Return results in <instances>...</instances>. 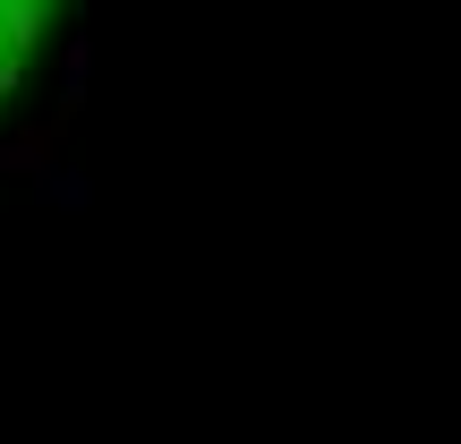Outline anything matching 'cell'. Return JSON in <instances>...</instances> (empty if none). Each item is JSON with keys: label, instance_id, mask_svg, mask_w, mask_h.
<instances>
[{"label": "cell", "instance_id": "6da1fadb", "mask_svg": "<svg viewBox=\"0 0 461 444\" xmlns=\"http://www.w3.org/2000/svg\"><path fill=\"white\" fill-rule=\"evenodd\" d=\"M51 9H60V0H0V95H9V86L26 77V60L43 51Z\"/></svg>", "mask_w": 461, "mask_h": 444}]
</instances>
